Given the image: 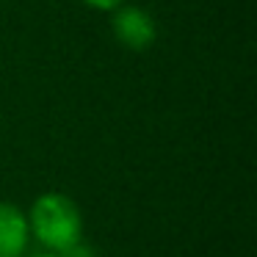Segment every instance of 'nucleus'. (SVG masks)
<instances>
[{
	"instance_id": "nucleus-1",
	"label": "nucleus",
	"mask_w": 257,
	"mask_h": 257,
	"mask_svg": "<svg viewBox=\"0 0 257 257\" xmlns=\"http://www.w3.org/2000/svg\"><path fill=\"white\" fill-rule=\"evenodd\" d=\"M28 229L36 235L42 246L53 251H69L78 246L80 232H83V216L75 199L58 191H47L34 202L28 216Z\"/></svg>"
},
{
	"instance_id": "nucleus-2",
	"label": "nucleus",
	"mask_w": 257,
	"mask_h": 257,
	"mask_svg": "<svg viewBox=\"0 0 257 257\" xmlns=\"http://www.w3.org/2000/svg\"><path fill=\"white\" fill-rule=\"evenodd\" d=\"M113 20H111V28H113V36L122 47L133 53H144L155 45L158 39V28H155V20L152 14H147L144 9L139 6H119L113 9Z\"/></svg>"
},
{
	"instance_id": "nucleus-3",
	"label": "nucleus",
	"mask_w": 257,
	"mask_h": 257,
	"mask_svg": "<svg viewBox=\"0 0 257 257\" xmlns=\"http://www.w3.org/2000/svg\"><path fill=\"white\" fill-rule=\"evenodd\" d=\"M28 238V216L12 202H0V257H23Z\"/></svg>"
},
{
	"instance_id": "nucleus-4",
	"label": "nucleus",
	"mask_w": 257,
	"mask_h": 257,
	"mask_svg": "<svg viewBox=\"0 0 257 257\" xmlns=\"http://www.w3.org/2000/svg\"><path fill=\"white\" fill-rule=\"evenodd\" d=\"M80 3H86L89 9H97V12H113V9L122 6L124 0H80Z\"/></svg>"
},
{
	"instance_id": "nucleus-5",
	"label": "nucleus",
	"mask_w": 257,
	"mask_h": 257,
	"mask_svg": "<svg viewBox=\"0 0 257 257\" xmlns=\"http://www.w3.org/2000/svg\"><path fill=\"white\" fill-rule=\"evenodd\" d=\"M36 257H56V254H36Z\"/></svg>"
}]
</instances>
